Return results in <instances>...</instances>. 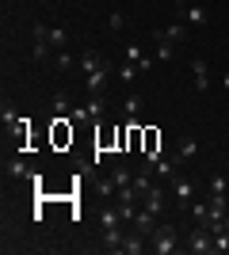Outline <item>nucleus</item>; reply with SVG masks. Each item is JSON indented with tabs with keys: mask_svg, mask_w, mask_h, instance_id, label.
Returning <instances> with one entry per match:
<instances>
[{
	"mask_svg": "<svg viewBox=\"0 0 229 255\" xmlns=\"http://www.w3.org/2000/svg\"><path fill=\"white\" fill-rule=\"evenodd\" d=\"M176 248H180V244H176V229L157 221V229H153V236H149V252L153 255H172Z\"/></svg>",
	"mask_w": 229,
	"mask_h": 255,
	"instance_id": "obj_1",
	"label": "nucleus"
},
{
	"mask_svg": "<svg viewBox=\"0 0 229 255\" xmlns=\"http://www.w3.org/2000/svg\"><path fill=\"white\" fill-rule=\"evenodd\" d=\"M187 252L191 255H207V252H214V233H210L207 225H191V233H187Z\"/></svg>",
	"mask_w": 229,
	"mask_h": 255,
	"instance_id": "obj_2",
	"label": "nucleus"
},
{
	"mask_svg": "<svg viewBox=\"0 0 229 255\" xmlns=\"http://www.w3.org/2000/svg\"><path fill=\"white\" fill-rule=\"evenodd\" d=\"M180 23H187L191 31H203L210 23V11L203 8V4H184V8H180Z\"/></svg>",
	"mask_w": 229,
	"mask_h": 255,
	"instance_id": "obj_3",
	"label": "nucleus"
},
{
	"mask_svg": "<svg viewBox=\"0 0 229 255\" xmlns=\"http://www.w3.org/2000/svg\"><path fill=\"white\" fill-rule=\"evenodd\" d=\"M107 73H111V65H107V61H103V65H96L92 73H84V84H88V92H92V96L107 92Z\"/></svg>",
	"mask_w": 229,
	"mask_h": 255,
	"instance_id": "obj_4",
	"label": "nucleus"
},
{
	"mask_svg": "<svg viewBox=\"0 0 229 255\" xmlns=\"http://www.w3.org/2000/svg\"><path fill=\"white\" fill-rule=\"evenodd\" d=\"M172 194H176V206H180V210H191V202H195V187H191V179H180V175H176V179H172Z\"/></svg>",
	"mask_w": 229,
	"mask_h": 255,
	"instance_id": "obj_5",
	"label": "nucleus"
},
{
	"mask_svg": "<svg viewBox=\"0 0 229 255\" xmlns=\"http://www.w3.org/2000/svg\"><path fill=\"white\" fill-rule=\"evenodd\" d=\"M191 73H195V92H207L210 88V69L203 57H191Z\"/></svg>",
	"mask_w": 229,
	"mask_h": 255,
	"instance_id": "obj_6",
	"label": "nucleus"
},
{
	"mask_svg": "<svg viewBox=\"0 0 229 255\" xmlns=\"http://www.w3.org/2000/svg\"><path fill=\"white\" fill-rule=\"evenodd\" d=\"M161 206H164V194H161V183H153L149 191H145V198H142V210H149V213H157V217H161Z\"/></svg>",
	"mask_w": 229,
	"mask_h": 255,
	"instance_id": "obj_7",
	"label": "nucleus"
},
{
	"mask_svg": "<svg viewBox=\"0 0 229 255\" xmlns=\"http://www.w3.org/2000/svg\"><path fill=\"white\" fill-rule=\"evenodd\" d=\"M134 233H142V236H153V229H157V213H149V210H138V217H134V225H130Z\"/></svg>",
	"mask_w": 229,
	"mask_h": 255,
	"instance_id": "obj_8",
	"label": "nucleus"
},
{
	"mask_svg": "<svg viewBox=\"0 0 229 255\" xmlns=\"http://www.w3.org/2000/svg\"><path fill=\"white\" fill-rule=\"evenodd\" d=\"M153 42H157V61H172L176 57V42H168L161 31H153Z\"/></svg>",
	"mask_w": 229,
	"mask_h": 255,
	"instance_id": "obj_9",
	"label": "nucleus"
},
{
	"mask_svg": "<svg viewBox=\"0 0 229 255\" xmlns=\"http://www.w3.org/2000/svg\"><path fill=\"white\" fill-rule=\"evenodd\" d=\"M176 164H180V160H157V164H153V175H157V183H172L176 179Z\"/></svg>",
	"mask_w": 229,
	"mask_h": 255,
	"instance_id": "obj_10",
	"label": "nucleus"
},
{
	"mask_svg": "<svg viewBox=\"0 0 229 255\" xmlns=\"http://www.w3.org/2000/svg\"><path fill=\"white\" fill-rule=\"evenodd\" d=\"M161 34L168 38V42H176V46H180V42L187 38V34H191V27H187V23H172V27H164Z\"/></svg>",
	"mask_w": 229,
	"mask_h": 255,
	"instance_id": "obj_11",
	"label": "nucleus"
},
{
	"mask_svg": "<svg viewBox=\"0 0 229 255\" xmlns=\"http://www.w3.org/2000/svg\"><path fill=\"white\" fill-rule=\"evenodd\" d=\"M195 152H199V141L195 137H184V141H180V149H176V160H191Z\"/></svg>",
	"mask_w": 229,
	"mask_h": 255,
	"instance_id": "obj_12",
	"label": "nucleus"
},
{
	"mask_svg": "<svg viewBox=\"0 0 229 255\" xmlns=\"http://www.w3.org/2000/svg\"><path fill=\"white\" fill-rule=\"evenodd\" d=\"M8 175H11V179H27V175H34V171L31 168H27V160H11V164H8Z\"/></svg>",
	"mask_w": 229,
	"mask_h": 255,
	"instance_id": "obj_13",
	"label": "nucleus"
},
{
	"mask_svg": "<svg viewBox=\"0 0 229 255\" xmlns=\"http://www.w3.org/2000/svg\"><path fill=\"white\" fill-rule=\"evenodd\" d=\"M111 183H115V187H126V183H134V171L126 168V164H119V168L111 171Z\"/></svg>",
	"mask_w": 229,
	"mask_h": 255,
	"instance_id": "obj_14",
	"label": "nucleus"
},
{
	"mask_svg": "<svg viewBox=\"0 0 229 255\" xmlns=\"http://www.w3.org/2000/svg\"><path fill=\"white\" fill-rule=\"evenodd\" d=\"M122 107H126V115H130V118H138V115H142V107H145V99L138 96V92H130V96H126V103H122Z\"/></svg>",
	"mask_w": 229,
	"mask_h": 255,
	"instance_id": "obj_15",
	"label": "nucleus"
},
{
	"mask_svg": "<svg viewBox=\"0 0 229 255\" xmlns=\"http://www.w3.org/2000/svg\"><path fill=\"white\" fill-rule=\"evenodd\" d=\"M0 118H4V126H19V115H15V107H11V103H4V107H0Z\"/></svg>",
	"mask_w": 229,
	"mask_h": 255,
	"instance_id": "obj_16",
	"label": "nucleus"
},
{
	"mask_svg": "<svg viewBox=\"0 0 229 255\" xmlns=\"http://www.w3.org/2000/svg\"><path fill=\"white\" fill-rule=\"evenodd\" d=\"M50 107H54V115H69V99H65V92H54Z\"/></svg>",
	"mask_w": 229,
	"mask_h": 255,
	"instance_id": "obj_17",
	"label": "nucleus"
},
{
	"mask_svg": "<svg viewBox=\"0 0 229 255\" xmlns=\"http://www.w3.org/2000/svg\"><path fill=\"white\" fill-rule=\"evenodd\" d=\"M50 50H54V46H50V38H34V57H38V61H46V57H50Z\"/></svg>",
	"mask_w": 229,
	"mask_h": 255,
	"instance_id": "obj_18",
	"label": "nucleus"
},
{
	"mask_svg": "<svg viewBox=\"0 0 229 255\" xmlns=\"http://www.w3.org/2000/svg\"><path fill=\"white\" fill-rule=\"evenodd\" d=\"M138 73H142V69H138V65H134V61H122V65H119V76H122V80H126V84H130V80H134V76H138Z\"/></svg>",
	"mask_w": 229,
	"mask_h": 255,
	"instance_id": "obj_19",
	"label": "nucleus"
},
{
	"mask_svg": "<svg viewBox=\"0 0 229 255\" xmlns=\"http://www.w3.org/2000/svg\"><path fill=\"white\" fill-rule=\"evenodd\" d=\"M46 38H50V46H54V50H61V46H65V31H61V27H50V34H46Z\"/></svg>",
	"mask_w": 229,
	"mask_h": 255,
	"instance_id": "obj_20",
	"label": "nucleus"
},
{
	"mask_svg": "<svg viewBox=\"0 0 229 255\" xmlns=\"http://www.w3.org/2000/svg\"><path fill=\"white\" fill-rule=\"evenodd\" d=\"M103 115V96H92L88 99V118H99Z\"/></svg>",
	"mask_w": 229,
	"mask_h": 255,
	"instance_id": "obj_21",
	"label": "nucleus"
},
{
	"mask_svg": "<svg viewBox=\"0 0 229 255\" xmlns=\"http://www.w3.org/2000/svg\"><path fill=\"white\" fill-rule=\"evenodd\" d=\"M54 65H57V69H61V73H69V69H73V57H69V53H57V57H54Z\"/></svg>",
	"mask_w": 229,
	"mask_h": 255,
	"instance_id": "obj_22",
	"label": "nucleus"
},
{
	"mask_svg": "<svg viewBox=\"0 0 229 255\" xmlns=\"http://www.w3.org/2000/svg\"><path fill=\"white\" fill-rule=\"evenodd\" d=\"M107 27H111V31H122V27H126V19H122V11H111Z\"/></svg>",
	"mask_w": 229,
	"mask_h": 255,
	"instance_id": "obj_23",
	"label": "nucleus"
},
{
	"mask_svg": "<svg viewBox=\"0 0 229 255\" xmlns=\"http://www.w3.org/2000/svg\"><path fill=\"white\" fill-rule=\"evenodd\" d=\"M210 194H226V179H222V175L210 179Z\"/></svg>",
	"mask_w": 229,
	"mask_h": 255,
	"instance_id": "obj_24",
	"label": "nucleus"
},
{
	"mask_svg": "<svg viewBox=\"0 0 229 255\" xmlns=\"http://www.w3.org/2000/svg\"><path fill=\"white\" fill-rule=\"evenodd\" d=\"M222 229H229V210H226V217H222Z\"/></svg>",
	"mask_w": 229,
	"mask_h": 255,
	"instance_id": "obj_25",
	"label": "nucleus"
},
{
	"mask_svg": "<svg viewBox=\"0 0 229 255\" xmlns=\"http://www.w3.org/2000/svg\"><path fill=\"white\" fill-rule=\"evenodd\" d=\"M176 4H180V8H184V4H187V0H176Z\"/></svg>",
	"mask_w": 229,
	"mask_h": 255,
	"instance_id": "obj_26",
	"label": "nucleus"
}]
</instances>
